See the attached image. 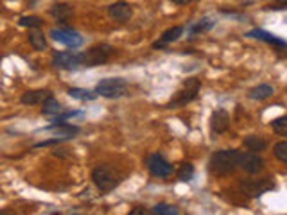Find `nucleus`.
Listing matches in <instances>:
<instances>
[{
    "mask_svg": "<svg viewBox=\"0 0 287 215\" xmlns=\"http://www.w3.org/2000/svg\"><path fill=\"white\" fill-rule=\"evenodd\" d=\"M239 156L241 151L230 149V151H218L210 156L208 169L216 176H228L235 169H239Z\"/></svg>",
    "mask_w": 287,
    "mask_h": 215,
    "instance_id": "f257e3e1",
    "label": "nucleus"
},
{
    "mask_svg": "<svg viewBox=\"0 0 287 215\" xmlns=\"http://www.w3.org/2000/svg\"><path fill=\"white\" fill-rule=\"evenodd\" d=\"M92 179H94V185L101 192H111L120 183L119 174L108 165L95 167L94 172H92Z\"/></svg>",
    "mask_w": 287,
    "mask_h": 215,
    "instance_id": "f03ea898",
    "label": "nucleus"
},
{
    "mask_svg": "<svg viewBox=\"0 0 287 215\" xmlns=\"http://www.w3.org/2000/svg\"><path fill=\"white\" fill-rule=\"evenodd\" d=\"M126 91H127V83L122 77L103 79L95 86V93L101 97H106V99H119V97L126 95Z\"/></svg>",
    "mask_w": 287,
    "mask_h": 215,
    "instance_id": "7ed1b4c3",
    "label": "nucleus"
},
{
    "mask_svg": "<svg viewBox=\"0 0 287 215\" xmlns=\"http://www.w3.org/2000/svg\"><path fill=\"white\" fill-rule=\"evenodd\" d=\"M115 54V49L108 43H101L95 45L92 49H88L86 52H81L83 56V66H97L106 63L108 59Z\"/></svg>",
    "mask_w": 287,
    "mask_h": 215,
    "instance_id": "20e7f679",
    "label": "nucleus"
},
{
    "mask_svg": "<svg viewBox=\"0 0 287 215\" xmlns=\"http://www.w3.org/2000/svg\"><path fill=\"white\" fill-rule=\"evenodd\" d=\"M199 88H201V83H199V79H196V77H190V79H187L183 83V86L178 90V93H176V97L171 100V104L169 106L171 108H176V106H185V104H189V102H192L194 99H196V95H197V91H199Z\"/></svg>",
    "mask_w": 287,
    "mask_h": 215,
    "instance_id": "39448f33",
    "label": "nucleus"
},
{
    "mask_svg": "<svg viewBox=\"0 0 287 215\" xmlns=\"http://www.w3.org/2000/svg\"><path fill=\"white\" fill-rule=\"evenodd\" d=\"M49 34L54 42L70 47V49H78V47L83 45V36L78 33V31L70 29V27H59V29L54 27V29H50Z\"/></svg>",
    "mask_w": 287,
    "mask_h": 215,
    "instance_id": "423d86ee",
    "label": "nucleus"
},
{
    "mask_svg": "<svg viewBox=\"0 0 287 215\" xmlns=\"http://www.w3.org/2000/svg\"><path fill=\"white\" fill-rule=\"evenodd\" d=\"M148 169L156 178H169L174 172L172 163H169L162 154H153V156L148 158Z\"/></svg>",
    "mask_w": 287,
    "mask_h": 215,
    "instance_id": "0eeeda50",
    "label": "nucleus"
},
{
    "mask_svg": "<svg viewBox=\"0 0 287 215\" xmlns=\"http://www.w3.org/2000/svg\"><path fill=\"white\" fill-rule=\"evenodd\" d=\"M52 63L57 68L72 70V68L83 66V56L79 52H54Z\"/></svg>",
    "mask_w": 287,
    "mask_h": 215,
    "instance_id": "6e6552de",
    "label": "nucleus"
},
{
    "mask_svg": "<svg viewBox=\"0 0 287 215\" xmlns=\"http://www.w3.org/2000/svg\"><path fill=\"white\" fill-rule=\"evenodd\" d=\"M239 167L246 170L248 174H258L264 170V160L258 153H241L239 156Z\"/></svg>",
    "mask_w": 287,
    "mask_h": 215,
    "instance_id": "1a4fd4ad",
    "label": "nucleus"
},
{
    "mask_svg": "<svg viewBox=\"0 0 287 215\" xmlns=\"http://www.w3.org/2000/svg\"><path fill=\"white\" fill-rule=\"evenodd\" d=\"M43 131L54 133V135H56V138L59 137V138H63V140H66V138H74L76 135H79V131H81V129H79L78 126L66 124V122H52L50 126L43 128Z\"/></svg>",
    "mask_w": 287,
    "mask_h": 215,
    "instance_id": "9d476101",
    "label": "nucleus"
},
{
    "mask_svg": "<svg viewBox=\"0 0 287 215\" xmlns=\"http://www.w3.org/2000/svg\"><path fill=\"white\" fill-rule=\"evenodd\" d=\"M230 128V115L225 110H216L210 117V129L213 135H223Z\"/></svg>",
    "mask_w": 287,
    "mask_h": 215,
    "instance_id": "9b49d317",
    "label": "nucleus"
},
{
    "mask_svg": "<svg viewBox=\"0 0 287 215\" xmlns=\"http://www.w3.org/2000/svg\"><path fill=\"white\" fill-rule=\"evenodd\" d=\"M108 15H110V18H113L115 22H120V24H122V22H127L131 18L133 9L127 2H115V4H111L110 8H108Z\"/></svg>",
    "mask_w": 287,
    "mask_h": 215,
    "instance_id": "f8f14e48",
    "label": "nucleus"
},
{
    "mask_svg": "<svg viewBox=\"0 0 287 215\" xmlns=\"http://www.w3.org/2000/svg\"><path fill=\"white\" fill-rule=\"evenodd\" d=\"M49 97H50L49 90H31V91H25L20 100L25 106H36V104H43Z\"/></svg>",
    "mask_w": 287,
    "mask_h": 215,
    "instance_id": "ddd939ff",
    "label": "nucleus"
},
{
    "mask_svg": "<svg viewBox=\"0 0 287 215\" xmlns=\"http://www.w3.org/2000/svg\"><path fill=\"white\" fill-rule=\"evenodd\" d=\"M246 36H248V38H257V40H262V42L269 43V45L278 47V49H285V47H287L285 40L273 36V34L266 33V31H262V29H253V31H250V33H248Z\"/></svg>",
    "mask_w": 287,
    "mask_h": 215,
    "instance_id": "4468645a",
    "label": "nucleus"
},
{
    "mask_svg": "<svg viewBox=\"0 0 287 215\" xmlns=\"http://www.w3.org/2000/svg\"><path fill=\"white\" fill-rule=\"evenodd\" d=\"M50 15L56 18L59 24H68V20L72 18V8L68 4H56L50 9Z\"/></svg>",
    "mask_w": 287,
    "mask_h": 215,
    "instance_id": "2eb2a0df",
    "label": "nucleus"
},
{
    "mask_svg": "<svg viewBox=\"0 0 287 215\" xmlns=\"http://www.w3.org/2000/svg\"><path fill=\"white\" fill-rule=\"evenodd\" d=\"M183 27L181 25H178V27H172V29H167L164 34H162V38H160V42H156L155 45V49H160V47H164V45H167V43H171V42H176L178 38L183 34Z\"/></svg>",
    "mask_w": 287,
    "mask_h": 215,
    "instance_id": "dca6fc26",
    "label": "nucleus"
},
{
    "mask_svg": "<svg viewBox=\"0 0 287 215\" xmlns=\"http://www.w3.org/2000/svg\"><path fill=\"white\" fill-rule=\"evenodd\" d=\"M242 188H246L248 194L260 195V194H264L266 190H269V188H273V185H271V183H267V179H262L260 183H255V181L242 183Z\"/></svg>",
    "mask_w": 287,
    "mask_h": 215,
    "instance_id": "f3484780",
    "label": "nucleus"
},
{
    "mask_svg": "<svg viewBox=\"0 0 287 215\" xmlns=\"http://www.w3.org/2000/svg\"><path fill=\"white\" fill-rule=\"evenodd\" d=\"M244 147H248L251 153H258V151H264L267 147V140H264L262 137H257V135H251V137L244 138Z\"/></svg>",
    "mask_w": 287,
    "mask_h": 215,
    "instance_id": "a211bd4d",
    "label": "nucleus"
},
{
    "mask_svg": "<svg viewBox=\"0 0 287 215\" xmlns=\"http://www.w3.org/2000/svg\"><path fill=\"white\" fill-rule=\"evenodd\" d=\"M61 112H63L61 104L57 102L52 95H50L49 99L43 102V108H41V113H43V115H47V117H57Z\"/></svg>",
    "mask_w": 287,
    "mask_h": 215,
    "instance_id": "6ab92c4d",
    "label": "nucleus"
},
{
    "mask_svg": "<svg viewBox=\"0 0 287 215\" xmlns=\"http://www.w3.org/2000/svg\"><path fill=\"white\" fill-rule=\"evenodd\" d=\"M273 93H275L273 86H269V84H260V86H255L253 90L250 91V97L255 100H264V99H269Z\"/></svg>",
    "mask_w": 287,
    "mask_h": 215,
    "instance_id": "aec40b11",
    "label": "nucleus"
},
{
    "mask_svg": "<svg viewBox=\"0 0 287 215\" xmlns=\"http://www.w3.org/2000/svg\"><path fill=\"white\" fill-rule=\"evenodd\" d=\"M29 42L34 47V50H45L47 49V40L43 36V33L38 29L29 31Z\"/></svg>",
    "mask_w": 287,
    "mask_h": 215,
    "instance_id": "412c9836",
    "label": "nucleus"
},
{
    "mask_svg": "<svg viewBox=\"0 0 287 215\" xmlns=\"http://www.w3.org/2000/svg\"><path fill=\"white\" fill-rule=\"evenodd\" d=\"M68 95L72 97V99H78V100H94V99H97V93H95V91L85 90V88H70Z\"/></svg>",
    "mask_w": 287,
    "mask_h": 215,
    "instance_id": "4be33fe9",
    "label": "nucleus"
},
{
    "mask_svg": "<svg viewBox=\"0 0 287 215\" xmlns=\"http://www.w3.org/2000/svg\"><path fill=\"white\" fill-rule=\"evenodd\" d=\"M151 215H180V213H178V208L174 204L158 203L156 206H153Z\"/></svg>",
    "mask_w": 287,
    "mask_h": 215,
    "instance_id": "5701e85b",
    "label": "nucleus"
},
{
    "mask_svg": "<svg viewBox=\"0 0 287 215\" xmlns=\"http://www.w3.org/2000/svg\"><path fill=\"white\" fill-rule=\"evenodd\" d=\"M216 25V22L212 20V18H203V20H199L196 25H192L190 27V33H205V31H210Z\"/></svg>",
    "mask_w": 287,
    "mask_h": 215,
    "instance_id": "b1692460",
    "label": "nucleus"
},
{
    "mask_svg": "<svg viewBox=\"0 0 287 215\" xmlns=\"http://www.w3.org/2000/svg\"><path fill=\"white\" fill-rule=\"evenodd\" d=\"M271 128H273L275 133H278L280 137H285L287 135V117H278V119H275L271 122Z\"/></svg>",
    "mask_w": 287,
    "mask_h": 215,
    "instance_id": "393cba45",
    "label": "nucleus"
},
{
    "mask_svg": "<svg viewBox=\"0 0 287 215\" xmlns=\"http://www.w3.org/2000/svg\"><path fill=\"white\" fill-rule=\"evenodd\" d=\"M194 176V167L190 165V163H183V165L180 167V170H178V179L180 181H190Z\"/></svg>",
    "mask_w": 287,
    "mask_h": 215,
    "instance_id": "a878e982",
    "label": "nucleus"
},
{
    "mask_svg": "<svg viewBox=\"0 0 287 215\" xmlns=\"http://www.w3.org/2000/svg\"><path fill=\"white\" fill-rule=\"evenodd\" d=\"M18 24H20L22 27H29V29H38L41 25V20L38 17H22L20 20H18Z\"/></svg>",
    "mask_w": 287,
    "mask_h": 215,
    "instance_id": "bb28decb",
    "label": "nucleus"
},
{
    "mask_svg": "<svg viewBox=\"0 0 287 215\" xmlns=\"http://www.w3.org/2000/svg\"><path fill=\"white\" fill-rule=\"evenodd\" d=\"M273 153H275V156L278 158L282 163H287V142H278V144L275 145V149H273Z\"/></svg>",
    "mask_w": 287,
    "mask_h": 215,
    "instance_id": "cd10ccee",
    "label": "nucleus"
},
{
    "mask_svg": "<svg viewBox=\"0 0 287 215\" xmlns=\"http://www.w3.org/2000/svg\"><path fill=\"white\" fill-rule=\"evenodd\" d=\"M63 138H52V140H47V142H40V144H36L34 147H49V145H56L59 144Z\"/></svg>",
    "mask_w": 287,
    "mask_h": 215,
    "instance_id": "c85d7f7f",
    "label": "nucleus"
},
{
    "mask_svg": "<svg viewBox=\"0 0 287 215\" xmlns=\"http://www.w3.org/2000/svg\"><path fill=\"white\" fill-rule=\"evenodd\" d=\"M127 215H151V211L146 210V208H140V206H138V208H133V210L129 211Z\"/></svg>",
    "mask_w": 287,
    "mask_h": 215,
    "instance_id": "c756f323",
    "label": "nucleus"
},
{
    "mask_svg": "<svg viewBox=\"0 0 287 215\" xmlns=\"http://www.w3.org/2000/svg\"><path fill=\"white\" fill-rule=\"evenodd\" d=\"M285 6H287V0H280V2H276V4L267 6V9H285Z\"/></svg>",
    "mask_w": 287,
    "mask_h": 215,
    "instance_id": "7c9ffc66",
    "label": "nucleus"
},
{
    "mask_svg": "<svg viewBox=\"0 0 287 215\" xmlns=\"http://www.w3.org/2000/svg\"><path fill=\"white\" fill-rule=\"evenodd\" d=\"M171 2H174V4H178V6H185V4H189L190 0H171Z\"/></svg>",
    "mask_w": 287,
    "mask_h": 215,
    "instance_id": "2f4dec72",
    "label": "nucleus"
},
{
    "mask_svg": "<svg viewBox=\"0 0 287 215\" xmlns=\"http://www.w3.org/2000/svg\"><path fill=\"white\" fill-rule=\"evenodd\" d=\"M0 215H15V211H11V210H0Z\"/></svg>",
    "mask_w": 287,
    "mask_h": 215,
    "instance_id": "473e14b6",
    "label": "nucleus"
}]
</instances>
